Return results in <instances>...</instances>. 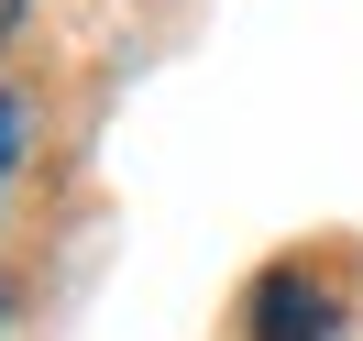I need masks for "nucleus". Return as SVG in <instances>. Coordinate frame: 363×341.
Here are the masks:
<instances>
[{"instance_id":"nucleus-1","label":"nucleus","mask_w":363,"mask_h":341,"mask_svg":"<svg viewBox=\"0 0 363 341\" xmlns=\"http://www.w3.org/2000/svg\"><path fill=\"white\" fill-rule=\"evenodd\" d=\"M253 341H341L330 286H319L308 264H275L264 286H253Z\"/></svg>"},{"instance_id":"nucleus-2","label":"nucleus","mask_w":363,"mask_h":341,"mask_svg":"<svg viewBox=\"0 0 363 341\" xmlns=\"http://www.w3.org/2000/svg\"><path fill=\"white\" fill-rule=\"evenodd\" d=\"M11 155H23V99H0V177H11Z\"/></svg>"},{"instance_id":"nucleus-3","label":"nucleus","mask_w":363,"mask_h":341,"mask_svg":"<svg viewBox=\"0 0 363 341\" xmlns=\"http://www.w3.org/2000/svg\"><path fill=\"white\" fill-rule=\"evenodd\" d=\"M11 33H23V0H0V45H11Z\"/></svg>"},{"instance_id":"nucleus-4","label":"nucleus","mask_w":363,"mask_h":341,"mask_svg":"<svg viewBox=\"0 0 363 341\" xmlns=\"http://www.w3.org/2000/svg\"><path fill=\"white\" fill-rule=\"evenodd\" d=\"M0 319H11V286H0Z\"/></svg>"}]
</instances>
